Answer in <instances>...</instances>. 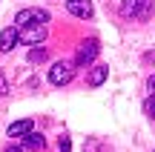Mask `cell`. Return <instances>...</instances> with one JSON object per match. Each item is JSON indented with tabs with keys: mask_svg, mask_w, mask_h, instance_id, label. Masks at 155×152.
Returning a JSON list of instances; mask_svg holds the SVG:
<instances>
[{
	"mask_svg": "<svg viewBox=\"0 0 155 152\" xmlns=\"http://www.w3.org/2000/svg\"><path fill=\"white\" fill-rule=\"evenodd\" d=\"M155 9V0H124L121 3V15L132 17V20H150Z\"/></svg>",
	"mask_w": 155,
	"mask_h": 152,
	"instance_id": "obj_1",
	"label": "cell"
},
{
	"mask_svg": "<svg viewBox=\"0 0 155 152\" xmlns=\"http://www.w3.org/2000/svg\"><path fill=\"white\" fill-rule=\"evenodd\" d=\"M52 17H49V11L46 9H23V11H17V26H46Z\"/></svg>",
	"mask_w": 155,
	"mask_h": 152,
	"instance_id": "obj_2",
	"label": "cell"
},
{
	"mask_svg": "<svg viewBox=\"0 0 155 152\" xmlns=\"http://www.w3.org/2000/svg\"><path fill=\"white\" fill-rule=\"evenodd\" d=\"M72 78H75V63H72V60H58L55 66L49 69V80H52L55 86L69 83Z\"/></svg>",
	"mask_w": 155,
	"mask_h": 152,
	"instance_id": "obj_3",
	"label": "cell"
},
{
	"mask_svg": "<svg viewBox=\"0 0 155 152\" xmlns=\"http://www.w3.org/2000/svg\"><path fill=\"white\" fill-rule=\"evenodd\" d=\"M17 29H20L17 32V40L26 43V46H40L46 40V32H49L46 26H17Z\"/></svg>",
	"mask_w": 155,
	"mask_h": 152,
	"instance_id": "obj_4",
	"label": "cell"
},
{
	"mask_svg": "<svg viewBox=\"0 0 155 152\" xmlns=\"http://www.w3.org/2000/svg\"><path fill=\"white\" fill-rule=\"evenodd\" d=\"M98 52H101V43L95 37H89V40H83L81 46H78V55H75V63L78 66H86V63H92L95 57H98Z\"/></svg>",
	"mask_w": 155,
	"mask_h": 152,
	"instance_id": "obj_5",
	"label": "cell"
},
{
	"mask_svg": "<svg viewBox=\"0 0 155 152\" xmlns=\"http://www.w3.org/2000/svg\"><path fill=\"white\" fill-rule=\"evenodd\" d=\"M66 9L72 11L75 17H83V20H89V17L95 15V9H92V0H66Z\"/></svg>",
	"mask_w": 155,
	"mask_h": 152,
	"instance_id": "obj_6",
	"label": "cell"
},
{
	"mask_svg": "<svg viewBox=\"0 0 155 152\" xmlns=\"http://www.w3.org/2000/svg\"><path fill=\"white\" fill-rule=\"evenodd\" d=\"M17 32H20L17 26H9V29L0 32V52H3V55H6V52H12L17 43H20V40H17Z\"/></svg>",
	"mask_w": 155,
	"mask_h": 152,
	"instance_id": "obj_7",
	"label": "cell"
},
{
	"mask_svg": "<svg viewBox=\"0 0 155 152\" xmlns=\"http://www.w3.org/2000/svg\"><path fill=\"white\" fill-rule=\"evenodd\" d=\"M32 126H35V124H32L29 118H23V121H15V124L9 126V138H26L29 132H35Z\"/></svg>",
	"mask_w": 155,
	"mask_h": 152,
	"instance_id": "obj_8",
	"label": "cell"
},
{
	"mask_svg": "<svg viewBox=\"0 0 155 152\" xmlns=\"http://www.w3.org/2000/svg\"><path fill=\"white\" fill-rule=\"evenodd\" d=\"M23 144H26L32 152H43V149H46V138L40 135V132H29V135L23 138Z\"/></svg>",
	"mask_w": 155,
	"mask_h": 152,
	"instance_id": "obj_9",
	"label": "cell"
},
{
	"mask_svg": "<svg viewBox=\"0 0 155 152\" xmlns=\"http://www.w3.org/2000/svg\"><path fill=\"white\" fill-rule=\"evenodd\" d=\"M106 75H109V66H92V72H89L86 83H89V86H101V83L106 80Z\"/></svg>",
	"mask_w": 155,
	"mask_h": 152,
	"instance_id": "obj_10",
	"label": "cell"
},
{
	"mask_svg": "<svg viewBox=\"0 0 155 152\" xmlns=\"http://www.w3.org/2000/svg\"><path fill=\"white\" fill-rule=\"evenodd\" d=\"M43 60H49V49H46V46H32L29 63H43Z\"/></svg>",
	"mask_w": 155,
	"mask_h": 152,
	"instance_id": "obj_11",
	"label": "cell"
},
{
	"mask_svg": "<svg viewBox=\"0 0 155 152\" xmlns=\"http://www.w3.org/2000/svg\"><path fill=\"white\" fill-rule=\"evenodd\" d=\"M144 109H147V115H150V118L155 121V95H150V98H147V103H144Z\"/></svg>",
	"mask_w": 155,
	"mask_h": 152,
	"instance_id": "obj_12",
	"label": "cell"
},
{
	"mask_svg": "<svg viewBox=\"0 0 155 152\" xmlns=\"http://www.w3.org/2000/svg\"><path fill=\"white\" fill-rule=\"evenodd\" d=\"M58 147H61V152H72V138H66V135H63L61 141H58Z\"/></svg>",
	"mask_w": 155,
	"mask_h": 152,
	"instance_id": "obj_13",
	"label": "cell"
},
{
	"mask_svg": "<svg viewBox=\"0 0 155 152\" xmlns=\"http://www.w3.org/2000/svg\"><path fill=\"white\" fill-rule=\"evenodd\" d=\"M9 95V86H6V78H3V72H0V98H6Z\"/></svg>",
	"mask_w": 155,
	"mask_h": 152,
	"instance_id": "obj_14",
	"label": "cell"
},
{
	"mask_svg": "<svg viewBox=\"0 0 155 152\" xmlns=\"http://www.w3.org/2000/svg\"><path fill=\"white\" fill-rule=\"evenodd\" d=\"M147 86H150V92H152V95H155V75H152V78H150V80H147Z\"/></svg>",
	"mask_w": 155,
	"mask_h": 152,
	"instance_id": "obj_15",
	"label": "cell"
},
{
	"mask_svg": "<svg viewBox=\"0 0 155 152\" xmlns=\"http://www.w3.org/2000/svg\"><path fill=\"white\" fill-rule=\"evenodd\" d=\"M3 152H20V147H15V144H12V147H6Z\"/></svg>",
	"mask_w": 155,
	"mask_h": 152,
	"instance_id": "obj_16",
	"label": "cell"
}]
</instances>
